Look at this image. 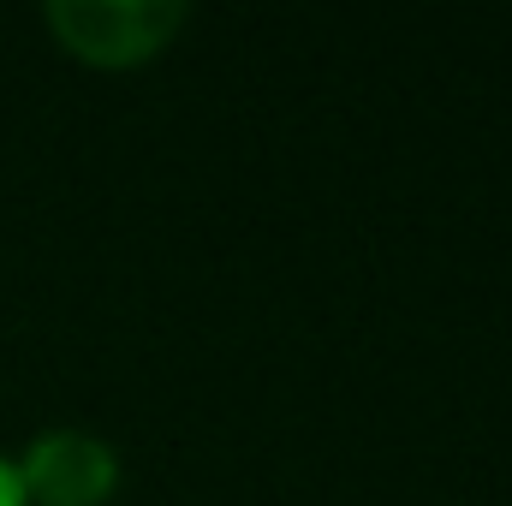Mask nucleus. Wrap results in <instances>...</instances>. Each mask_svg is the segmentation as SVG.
<instances>
[{
    "mask_svg": "<svg viewBox=\"0 0 512 506\" xmlns=\"http://www.w3.org/2000/svg\"><path fill=\"white\" fill-rule=\"evenodd\" d=\"M185 24L179 0H48V30L96 66H137Z\"/></svg>",
    "mask_w": 512,
    "mask_h": 506,
    "instance_id": "nucleus-1",
    "label": "nucleus"
},
{
    "mask_svg": "<svg viewBox=\"0 0 512 506\" xmlns=\"http://www.w3.org/2000/svg\"><path fill=\"white\" fill-rule=\"evenodd\" d=\"M120 483V459L108 441L84 435V429H54L24 453L18 471V495L36 506H102Z\"/></svg>",
    "mask_w": 512,
    "mask_h": 506,
    "instance_id": "nucleus-2",
    "label": "nucleus"
},
{
    "mask_svg": "<svg viewBox=\"0 0 512 506\" xmlns=\"http://www.w3.org/2000/svg\"><path fill=\"white\" fill-rule=\"evenodd\" d=\"M0 506H24V495H18V471L0 459Z\"/></svg>",
    "mask_w": 512,
    "mask_h": 506,
    "instance_id": "nucleus-3",
    "label": "nucleus"
}]
</instances>
